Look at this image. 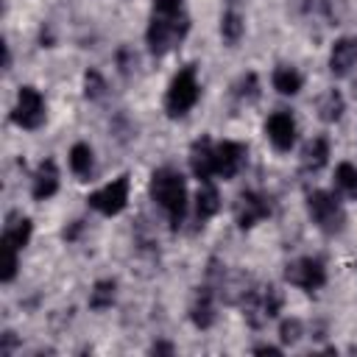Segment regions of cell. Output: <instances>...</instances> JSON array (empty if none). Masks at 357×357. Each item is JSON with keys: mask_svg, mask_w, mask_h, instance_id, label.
Instances as JSON below:
<instances>
[{"mask_svg": "<svg viewBox=\"0 0 357 357\" xmlns=\"http://www.w3.org/2000/svg\"><path fill=\"white\" fill-rule=\"evenodd\" d=\"M151 198L167 212L170 229H178L187 209V184L184 176L173 167H159L151 176Z\"/></svg>", "mask_w": 357, "mask_h": 357, "instance_id": "obj_1", "label": "cell"}, {"mask_svg": "<svg viewBox=\"0 0 357 357\" xmlns=\"http://www.w3.org/2000/svg\"><path fill=\"white\" fill-rule=\"evenodd\" d=\"M187 33H190V17H187V11H178V14H153L151 22H148V31H145V42H148V50L153 56H165L176 45H181Z\"/></svg>", "mask_w": 357, "mask_h": 357, "instance_id": "obj_2", "label": "cell"}, {"mask_svg": "<svg viewBox=\"0 0 357 357\" xmlns=\"http://www.w3.org/2000/svg\"><path fill=\"white\" fill-rule=\"evenodd\" d=\"M198 100V81H195V67H181L165 95V112L167 117H184Z\"/></svg>", "mask_w": 357, "mask_h": 357, "instance_id": "obj_3", "label": "cell"}, {"mask_svg": "<svg viewBox=\"0 0 357 357\" xmlns=\"http://www.w3.org/2000/svg\"><path fill=\"white\" fill-rule=\"evenodd\" d=\"M307 212L315 220V226L321 231H326V234H337L343 229V223H346L340 201L326 190H315V192L307 195Z\"/></svg>", "mask_w": 357, "mask_h": 357, "instance_id": "obj_4", "label": "cell"}, {"mask_svg": "<svg viewBox=\"0 0 357 357\" xmlns=\"http://www.w3.org/2000/svg\"><path fill=\"white\" fill-rule=\"evenodd\" d=\"M11 120L20 128H39L45 123V100L33 86H22L17 92V103L11 109Z\"/></svg>", "mask_w": 357, "mask_h": 357, "instance_id": "obj_5", "label": "cell"}, {"mask_svg": "<svg viewBox=\"0 0 357 357\" xmlns=\"http://www.w3.org/2000/svg\"><path fill=\"white\" fill-rule=\"evenodd\" d=\"M89 206L98 209L100 215H120L128 204V176H117L114 181H109L106 187L95 190L89 198Z\"/></svg>", "mask_w": 357, "mask_h": 357, "instance_id": "obj_6", "label": "cell"}, {"mask_svg": "<svg viewBox=\"0 0 357 357\" xmlns=\"http://www.w3.org/2000/svg\"><path fill=\"white\" fill-rule=\"evenodd\" d=\"M284 279L301 290H318L326 282V268L315 257H301L284 268Z\"/></svg>", "mask_w": 357, "mask_h": 357, "instance_id": "obj_7", "label": "cell"}, {"mask_svg": "<svg viewBox=\"0 0 357 357\" xmlns=\"http://www.w3.org/2000/svg\"><path fill=\"white\" fill-rule=\"evenodd\" d=\"M268 215H271V204H268L265 195L251 192V190L248 192H240V198L234 204V220H237L240 229H251L254 223H259Z\"/></svg>", "mask_w": 357, "mask_h": 357, "instance_id": "obj_8", "label": "cell"}, {"mask_svg": "<svg viewBox=\"0 0 357 357\" xmlns=\"http://www.w3.org/2000/svg\"><path fill=\"white\" fill-rule=\"evenodd\" d=\"M243 165H245V145L243 142L223 139V142L215 145V173L218 176L234 178Z\"/></svg>", "mask_w": 357, "mask_h": 357, "instance_id": "obj_9", "label": "cell"}, {"mask_svg": "<svg viewBox=\"0 0 357 357\" xmlns=\"http://www.w3.org/2000/svg\"><path fill=\"white\" fill-rule=\"evenodd\" d=\"M190 170L198 181H209L215 176V145L209 137H198L190 145Z\"/></svg>", "mask_w": 357, "mask_h": 357, "instance_id": "obj_10", "label": "cell"}, {"mask_svg": "<svg viewBox=\"0 0 357 357\" xmlns=\"http://www.w3.org/2000/svg\"><path fill=\"white\" fill-rule=\"evenodd\" d=\"M265 131H268V139L273 142L276 151H290L296 142V123L287 112H273L265 123Z\"/></svg>", "mask_w": 357, "mask_h": 357, "instance_id": "obj_11", "label": "cell"}, {"mask_svg": "<svg viewBox=\"0 0 357 357\" xmlns=\"http://www.w3.org/2000/svg\"><path fill=\"white\" fill-rule=\"evenodd\" d=\"M190 321L198 326V329H209L215 324V293L212 287H198L195 296H192V304H190Z\"/></svg>", "mask_w": 357, "mask_h": 357, "instance_id": "obj_12", "label": "cell"}, {"mask_svg": "<svg viewBox=\"0 0 357 357\" xmlns=\"http://www.w3.org/2000/svg\"><path fill=\"white\" fill-rule=\"evenodd\" d=\"M354 64H357V39H351V36H340V39L332 45V53H329V70H332V75H346Z\"/></svg>", "mask_w": 357, "mask_h": 357, "instance_id": "obj_13", "label": "cell"}, {"mask_svg": "<svg viewBox=\"0 0 357 357\" xmlns=\"http://www.w3.org/2000/svg\"><path fill=\"white\" fill-rule=\"evenodd\" d=\"M56 190H59V167H56L53 159H42V165L36 167L31 192H33L36 201H45V198L56 195Z\"/></svg>", "mask_w": 357, "mask_h": 357, "instance_id": "obj_14", "label": "cell"}, {"mask_svg": "<svg viewBox=\"0 0 357 357\" xmlns=\"http://www.w3.org/2000/svg\"><path fill=\"white\" fill-rule=\"evenodd\" d=\"M326 159H329V139L326 137H315L301 153V170L304 173H318L326 165Z\"/></svg>", "mask_w": 357, "mask_h": 357, "instance_id": "obj_15", "label": "cell"}, {"mask_svg": "<svg viewBox=\"0 0 357 357\" xmlns=\"http://www.w3.org/2000/svg\"><path fill=\"white\" fill-rule=\"evenodd\" d=\"M218 209H220V192H218V187L209 184V181H201V190L195 195V215H198V220H209Z\"/></svg>", "mask_w": 357, "mask_h": 357, "instance_id": "obj_16", "label": "cell"}, {"mask_svg": "<svg viewBox=\"0 0 357 357\" xmlns=\"http://www.w3.org/2000/svg\"><path fill=\"white\" fill-rule=\"evenodd\" d=\"M346 112V100L337 89H326L321 98H318V117L324 123H337Z\"/></svg>", "mask_w": 357, "mask_h": 357, "instance_id": "obj_17", "label": "cell"}, {"mask_svg": "<svg viewBox=\"0 0 357 357\" xmlns=\"http://www.w3.org/2000/svg\"><path fill=\"white\" fill-rule=\"evenodd\" d=\"M301 84H304V78H301V73H298L296 67L279 64V67L273 70V89H276V92H282V95H296V92H301Z\"/></svg>", "mask_w": 357, "mask_h": 357, "instance_id": "obj_18", "label": "cell"}, {"mask_svg": "<svg viewBox=\"0 0 357 357\" xmlns=\"http://www.w3.org/2000/svg\"><path fill=\"white\" fill-rule=\"evenodd\" d=\"M240 307H243L245 321H248L254 329L262 326V324L268 321V315H265V310H262V293H259V290H243V301H240Z\"/></svg>", "mask_w": 357, "mask_h": 357, "instance_id": "obj_19", "label": "cell"}, {"mask_svg": "<svg viewBox=\"0 0 357 357\" xmlns=\"http://www.w3.org/2000/svg\"><path fill=\"white\" fill-rule=\"evenodd\" d=\"M243 31H245V22H243L240 11L237 8L223 11V17H220V36H223V42L226 45H237L240 36H243Z\"/></svg>", "mask_w": 357, "mask_h": 357, "instance_id": "obj_20", "label": "cell"}, {"mask_svg": "<svg viewBox=\"0 0 357 357\" xmlns=\"http://www.w3.org/2000/svg\"><path fill=\"white\" fill-rule=\"evenodd\" d=\"M114 293H117L114 279L95 282V287L89 290V310H109L114 304Z\"/></svg>", "mask_w": 357, "mask_h": 357, "instance_id": "obj_21", "label": "cell"}, {"mask_svg": "<svg viewBox=\"0 0 357 357\" xmlns=\"http://www.w3.org/2000/svg\"><path fill=\"white\" fill-rule=\"evenodd\" d=\"M31 231H33L31 220H28V218H17V220L6 223V229H3V240L11 243L14 248H25L28 240H31Z\"/></svg>", "mask_w": 357, "mask_h": 357, "instance_id": "obj_22", "label": "cell"}, {"mask_svg": "<svg viewBox=\"0 0 357 357\" xmlns=\"http://www.w3.org/2000/svg\"><path fill=\"white\" fill-rule=\"evenodd\" d=\"M70 167L75 176H89L92 173V148L86 142H75L70 148Z\"/></svg>", "mask_w": 357, "mask_h": 357, "instance_id": "obj_23", "label": "cell"}, {"mask_svg": "<svg viewBox=\"0 0 357 357\" xmlns=\"http://www.w3.org/2000/svg\"><path fill=\"white\" fill-rule=\"evenodd\" d=\"M335 184L349 195V198H357V167L351 162H340L337 170H335Z\"/></svg>", "mask_w": 357, "mask_h": 357, "instance_id": "obj_24", "label": "cell"}, {"mask_svg": "<svg viewBox=\"0 0 357 357\" xmlns=\"http://www.w3.org/2000/svg\"><path fill=\"white\" fill-rule=\"evenodd\" d=\"M84 95L89 100H98V98L106 95V81H103V75L98 70H86L84 73Z\"/></svg>", "mask_w": 357, "mask_h": 357, "instance_id": "obj_25", "label": "cell"}, {"mask_svg": "<svg viewBox=\"0 0 357 357\" xmlns=\"http://www.w3.org/2000/svg\"><path fill=\"white\" fill-rule=\"evenodd\" d=\"M0 248H3V273H0V279L8 284V282L17 276V251H20V248H14V245L6 243V240H0Z\"/></svg>", "mask_w": 357, "mask_h": 357, "instance_id": "obj_26", "label": "cell"}, {"mask_svg": "<svg viewBox=\"0 0 357 357\" xmlns=\"http://www.w3.org/2000/svg\"><path fill=\"white\" fill-rule=\"evenodd\" d=\"M259 293H262V310H265V315H268V318L279 315V310H282V301H284L282 290H279V287H273V284H268V287H262Z\"/></svg>", "mask_w": 357, "mask_h": 357, "instance_id": "obj_27", "label": "cell"}, {"mask_svg": "<svg viewBox=\"0 0 357 357\" xmlns=\"http://www.w3.org/2000/svg\"><path fill=\"white\" fill-rule=\"evenodd\" d=\"M301 335H304V324H301L298 318H284V321L279 324V337H282V343L293 346V343H298Z\"/></svg>", "mask_w": 357, "mask_h": 357, "instance_id": "obj_28", "label": "cell"}, {"mask_svg": "<svg viewBox=\"0 0 357 357\" xmlns=\"http://www.w3.org/2000/svg\"><path fill=\"white\" fill-rule=\"evenodd\" d=\"M234 95L243 98V100H254V98L259 95V81H257V75H254V73H245V75L234 84Z\"/></svg>", "mask_w": 357, "mask_h": 357, "instance_id": "obj_29", "label": "cell"}, {"mask_svg": "<svg viewBox=\"0 0 357 357\" xmlns=\"http://www.w3.org/2000/svg\"><path fill=\"white\" fill-rule=\"evenodd\" d=\"M184 11V0H153V14H178Z\"/></svg>", "mask_w": 357, "mask_h": 357, "instance_id": "obj_30", "label": "cell"}, {"mask_svg": "<svg viewBox=\"0 0 357 357\" xmlns=\"http://www.w3.org/2000/svg\"><path fill=\"white\" fill-rule=\"evenodd\" d=\"M137 64V56H134V50L131 47H120L117 50V67H120V73H131V67Z\"/></svg>", "mask_w": 357, "mask_h": 357, "instance_id": "obj_31", "label": "cell"}, {"mask_svg": "<svg viewBox=\"0 0 357 357\" xmlns=\"http://www.w3.org/2000/svg\"><path fill=\"white\" fill-rule=\"evenodd\" d=\"M14 346H17V337H14V332H3V343H0V354H11V351H14Z\"/></svg>", "mask_w": 357, "mask_h": 357, "instance_id": "obj_32", "label": "cell"}, {"mask_svg": "<svg viewBox=\"0 0 357 357\" xmlns=\"http://www.w3.org/2000/svg\"><path fill=\"white\" fill-rule=\"evenodd\" d=\"M151 351H153V354H173V346H170V343H153Z\"/></svg>", "mask_w": 357, "mask_h": 357, "instance_id": "obj_33", "label": "cell"}, {"mask_svg": "<svg viewBox=\"0 0 357 357\" xmlns=\"http://www.w3.org/2000/svg\"><path fill=\"white\" fill-rule=\"evenodd\" d=\"M254 354H282V349H276V346H257Z\"/></svg>", "mask_w": 357, "mask_h": 357, "instance_id": "obj_34", "label": "cell"}, {"mask_svg": "<svg viewBox=\"0 0 357 357\" xmlns=\"http://www.w3.org/2000/svg\"><path fill=\"white\" fill-rule=\"evenodd\" d=\"M231 3H237V0H231Z\"/></svg>", "mask_w": 357, "mask_h": 357, "instance_id": "obj_35", "label": "cell"}]
</instances>
